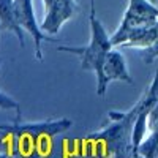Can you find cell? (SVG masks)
I'll return each instance as SVG.
<instances>
[{"label":"cell","instance_id":"5bb4252c","mask_svg":"<svg viewBox=\"0 0 158 158\" xmlns=\"http://www.w3.org/2000/svg\"><path fill=\"white\" fill-rule=\"evenodd\" d=\"M90 15H95V0H90Z\"/></svg>","mask_w":158,"mask_h":158},{"label":"cell","instance_id":"52a82bcc","mask_svg":"<svg viewBox=\"0 0 158 158\" xmlns=\"http://www.w3.org/2000/svg\"><path fill=\"white\" fill-rule=\"evenodd\" d=\"M112 81H120V82H127V84H133V77H131V74H130L125 56L115 46L108 52L106 60H104L103 76H101L100 81L97 82V95L104 97L109 82H112Z\"/></svg>","mask_w":158,"mask_h":158},{"label":"cell","instance_id":"5b68a950","mask_svg":"<svg viewBox=\"0 0 158 158\" xmlns=\"http://www.w3.org/2000/svg\"><path fill=\"white\" fill-rule=\"evenodd\" d=\"M156 21H158V6L152 0H128L123 18L114 33L120 35L131 29L153 24Z\"/></svg>","mask_w":158,"mask_h":158},{"label":"cell","instance_id":"ba28073f","mask_svg":"<svg viewBox=\"0 0 158 158\" xmlns=\"http://www.w3.org/2000/svg\"><path fill=\"white\" fill-rule=\"evenodd\" d=\"M112 46H125V48H138L147 49L158 44V21L153 24H147L142 27L131 29L120 35H111Z\"/></svg>","mask_w":158,"mask_h":158},{"label":"cell","instance_id":"8fae6325","mask_svg":"<svg viewBox=\"0 0 158 158\" xmlns=\"http://www.w3.org/2000/svg\"><path fill=\"white\" fill-rule=\"evenodd\" d=\"M0 65H2V60H0ZM0 109H16L19 112V103L0 90Z\"/></svg>","mask_w":158,"mask_h":158},{"label":"cell","instance_id":"2e32d148","mask_svg":"<svg viewBox=\"0 0 158 158\" xmlns=\"http://www.w3.org/2000/svg\"><path fill=\"white\" fill-rule=\"evenodd\" d=\"M152 2H153V3H156V0H152Z\"/></svg>","mask_w":158,"mask_h":158},{"label":"cell","instance_id":"8992f818","mask_svg":"<svg viewBox=\"0 0 158 158\" xmlns=\"http://www.w3.org/2000/svg\"><path fill=\"white\" fill-rule=\"evenodd\" d=\"M43 6L44 18L41 29L49 35H56L79 11L76 0H43Z\"/></svg>","mask_w":158,"mask_h":158},{"label":"cell","instance_id":"6da1fadb","mask_svg":"<svg viewBox=\"0 0 158 158\" xmlns=\"http://www.w3.org/2000/svg\"><path fill=\"white\" fill-rule=\"evenodd\" d=\"M158 103V70L149 89L142 94L138 103L128 111H109L108 123H104L98 131L89 136L104 147L109 158H135L138 153L133 146V128L138 115L144 108H153Z\"/></svg>","mask_w":158,"mask_h":158},{"label":"cell","instance_id":"e0dca14e","mask_svg":"<svg viewBox=\"0 0 158 158\" xmlns=\"http://www.w3.org/2000/svg\"><path fill=\"white\" fill-rule=\"evenodd\" d=\"M6 158H10V156H6Z\"/></svg>","mask_w":158,"mask_h":158},{"label":"cell","instance_id":"4fadbf2b","mask_svg":"<svg viewBox=\"0 0 158 158\" xmlns=\"http://www.w3.org/2000/svg\"><path fill=\"white\" fill-rule=\"evenodd\" d=\"M22 158H43V155H41V152H40L36 147H33V149L27 150L25 155H22Z\"/></svg>","mask_w":158,"mask_h":158},{"label":"cell","instance_id":"7c38bea8","mask_svg":"<svg viewBox=\"0 0 158 158\" xmlns=\"http://www.w3.org/2000/svg\"><path fill=\"white\" fill-rule=\"evenodd\" d=\"M142 51H144V63H152L158 57V44L147 48V49H142Z\"/></svg>","mask_w":158,"mask_h":158},{"label":"cell","instance_id":"30bf717a","mask_svg":"<svg viewBox=\"0 0 158 158\" xmlns=\"http://www.w3.org/2000/svg\"><path fill=\"white\" fill-rule=\"evenodd\" d=\"M138 153L144 158H158V122L139 146Z\"/></svg>","mask_w":158,"mask_h":158},{"label":"cell","instance_id":"7a4b0ae2","mask_svg":"<svg viewBox=\"0 0 158 158\" xmlns=\"http://www.w3.org/2000/svg\"><path fill=\"white\" fill-rule=\"evenodd\" d=\"M90 40L84 46H59L57 51L74 54L81 60V67L85 71H92L97 76V82L103 76V65L108 52L114 48L111 35H108L104 25L97 19L95 15H90Z\"/></svg>","mask_w":158,"mask_h":158},{"label":"cell","instance_id":"3957f363","mask_svg":"<svg viewBox=\"0 0 158 158\" xmlns=\"http://www.w3.org/2000/svg\"><path fill=\"white\" fill-rule=\"evenodd\" d=\"M19 120L21 118L18 114V120L11 125H2L0 133L3 136H11L18 142L38 144L41 141L59 136L73 127V120L67 117L48 118V120H38V122H19Z\"/></svg>","mask_w":158,"mask_h":158},{"label":"cell","instance_id":"9c48e42d","mask_svg":"<svg viewBox=\"0 0 158 158\" xmlns=\"http://www.w3.org/2000/svg\"><path fill=\"white\" fill-rule=\"evenodd\" d=\"M0 30L15 33L19 40V44L24 48L25 38H24V30L16 19L15 0H0Z\"/></svg>","mask_w":158,"mask_h":158},{"label":"cell","instance_id":"9a60e30c","mask_svg":"<svg viewBox=\"0 0 158 158\" xmlns=\"http://www.w3.org/2000/svg\"><path fill=\"white\" fill-rule=\"evenodd\" d=\"M135 158H144V156H141V155H136V156H135Z\"/></svg>","mask_w":158,"mask_h":158},{"label":"cell","instance_id":"277c9868","mask_svg":"<svg viewBox=\"0 0 158 158\" xmlns=\"http://www.w3.org/2000/svg\"><path fill=\"white\" fill-rule=\"evenodd\" d=\"M15 6H16V19L19 25L24 32H27L33 38L36 60H43V51H41L43 43L44 41L56 43L59 40L49 36V33H46L41 29V24H38L35 10H33V0H15Z\"/></svg>","mask_w":158,"mask_h":158}]
</instances>
